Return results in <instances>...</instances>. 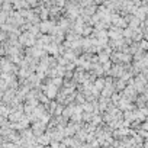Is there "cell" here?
<instances>
[{
  "label": "cell",
  "instance_id": "52a82bcc",
  "mask_svg": "<svg viewBox=\"0 0 148 148\" xmlns=\"http://www.w3.org/2000/svg\"><path fill=\"white\" fill-rule=\"evenodd\" d=\"M93 28H92V25H89V26H84V29H83V32H82V35L83 36H90L92 34H93Z\"/></svg>",
  "mask_w": 148,
  "mask_h": 148
},
{
  "label": "cell",
  "instance_id": "9c48e42d",
  "mask_svg": "<svg viewBox=\"0 0 148 148\" xmlns=\"http://www.w3.org/2000/svg\"><path fill=\"white\" fill-rule=\"evenodd\" d=\"M102 65H103V68H105V71H106V73H109V71H110V65H112V64H110V61H106V62H103Z\"/></svg>",
  "mask_w": 148,
  "mask_h": 148
},
{
  "label": "cell",
  "instance_id": "3957f363",
  "mask_svg": "<svg viewBox=\"0 0 148 148\" xmlns=\"http://www.w3.org/2000/svg\"><path fill=\"white\" fill-rule=\"evenodd\" d=\"M74 110H76V106H74V105H71V106H67V108H64L62 116H64L65 119H71V116H73Z\"/></svg>",
  "mask_w": 148,
  "mask_h": 148
},
{
  "label": "cell",
  "instance_id": "ba28073f",
  "mask_svg": "<svg viewBox=\"0 0 148 148\" xmlns=\"http://www.w3.org/2000/svg\"><path fill=\"white\" fill-rule=\"evenodd\" d=\"M62 112H64V106H62V105H57L54 115H55V116H60V115H62Z\"/></svg>",
  "mask_w": 148,
  "mask_h": 148
},
{
  "label": "cell",
  "instance_id": "7a4b0ae2",
  "mask_svg": "<svg viewBox=\"0 0 148 148\" xmlns=\"http://www.w3.org/2000/svg\"><path fill=\"white\" fill-rule=\"evenodd\" d=\"M126 70H125V67H122L119 62H116L112 68H110V71H109V74L112 77H116V79H119V77H122V74L125 73Z\"/></svg>",
  "mask_w": 148,
  "mask_h": 148
},
{
  "label": "cell",
  "instance_id": "8992f818",
  "mask_svg": "<svg viewBox=\"0 0 148 148\" xmlns=\"http://www.w3.org/2000/svg\"><path fill=\"white\" fill-rule=\"evenodd\" d=\"M106 86V82H105V79L103 77H99V79H96L95 80V87L96 89H99V90H103V87Z\"/></svg>",
  "mask_w": 148,
  "mask_h": 148
},
{
  "label": "cell",
  "instance_id": "5b68a950",
  "mask_svg": "<svg viewBox=\"0 0 148 148\" xmlns=\"http://www.w3.org/2000/svg\"><path fill=\"white\" fill-rule=\"evenodd\" d=\"M97 57H99V62H102V64L110 60V54H109V52H106L105 49H103V51H100Z\"/></svg>",
  "mask_w": 148,
  "mask_h": 148
},
{
  "label": "cell",
  "instance_id": "6da1fadb",
  "mask_svg": "<svg viewBox=\"0 0 148 148\" xmlns=\"http://www.w3.org/2000/svg\"><path fill=\"white\" fill-rule=\"evenodd\" d=\"M122 36H123V28L116 26V25H112L110 29H109V38L110 39H119Z\"/></svg>",
  "mask_w": 148,
  "mask_h": 148
},
{
  "label": "cell",
  "instance_id": "277c9868",
  "mask_svg": "<svg viewBox=\"0 0 148 148\" xmlns=\"http://www.w3.org/2000/svg\"><path fill=\"white\" fill-rule=\"evenodd\" d=\"M49 15H51L49 8H44V6H41V10H39V18H41V21H47Z\"/></svg>",
  "mask_w": 148,
  "mask_h": 148
}]
</instances>
